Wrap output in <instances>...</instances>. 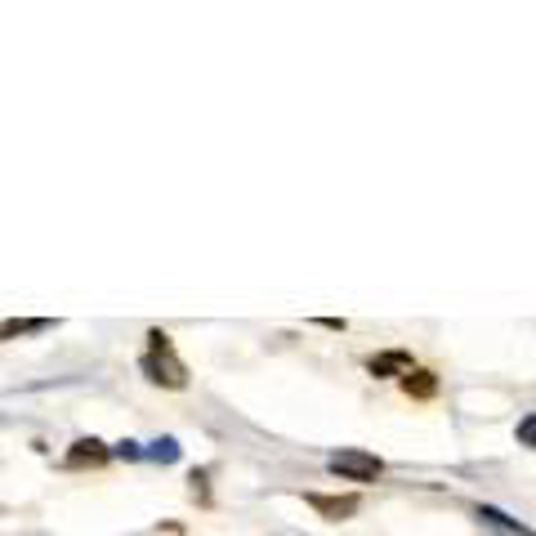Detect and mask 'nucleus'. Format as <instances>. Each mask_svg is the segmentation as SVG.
<instances>
[{"instance_id":"obj_5","label":"nucleus","mask_w":536,"mask_h":536,"mask_svg":"<svg viewBox=\"0 0 536 536\" xmlns=\"http://www.w3.org/2000/svg\"><path fill=\"white\" fill-rule=\"evenodd\" d=\"M309 505L318 514H327V519H349V514H358V496H318V492H309Z\"/></svg>"},{"instance_id":"obj_11","label":"nucleus","mask_w":536,"mask_h":536,"mask_svg":"<svg viewBox=\"0 0 536 536\" xmlns=\"http://www.w3.org/2000/svg\"><path fill=\"white\" fill-rule=\"evenodd\" d=\"M112 456H126V461H139V456H143V447H139V443H130V438H126V443H117V447H112Z\"/></svg>"},{"instance_id":"obj_8","label":"nucleus","mask_w":536,"mask_h":536,"mask_svg":"<svg viewBox=\"0 0 536 536\" xmlns=\"http://www.w3.org/2000/svg\"><path fill=\"white\" fill-rule=\"evenodd\" d=\"M402 389H407L411 398H434V394H438V380H434V371L411 367L407 376H402Z\"/></svg>"},{"instance_id":"obj_6","label":"nucleus","mask_w":536,"mask_h":536,"mask_svg":"<svg viewBox=\"0 0 536 536\" xmlns=\"http://www.w3.org/2000/svg\"><path fill=\"white\" fill-rule=\"evenodd\" d=\"M112 456V447H103L99 438H76L72 452H67V465H103Z\"/></svg>"},{"instance_id":"obj_2","label":"nucleus","mask_w":536,"mask_h":536,"mask_svg":"<svg viewBox=\"0 0 536 536\" xmlns=\"http://www.w3.org/2000/svg\"><path fill=\"white\" fill-rule=\"evenodd\" d=\"M327 469L340 478H349V483H371V478L385 474V461L371 452H358V447H340V452L327 456Z\"/></svg>"},{"instance_id":"obj_9","label":"nucleus","mask_w":536,"mask_h":536,"mask_svg":"<svg viewBox=\"0 0 536 536\" xmlns=\"http://www.w3.org/2000/svg\"><path fill=\"white\" fill-rule=\"evenodd\" d=\"M143 456H148V461H161V465H175L179 456H184V447H179L175 438H157V443L143 447Z\"/></svg>"},{"instance_id":"obj_4","label":"nucleus","mask_w":536,"mask_h":536,"mask_svg":"<svg viewBox=\"0 0 536 536\" xmlns=\"http://www.w3.org/2000/svg\"><path fill=\"white\" fill-rule=\"evenodd\" d=\"M367 371L371 376H407L411 353L407 349H385V353H376V358H367Z\"/></svg>"},{"instance_id":"obj_10","label":"nucleus","mask_w":536,"mask_h":536,"mask_svg":"<svg viewBox=\"0 0 536 536\" xmlns=\"http://www.w3.org/2000/svg\"><path fill=\"white\" fill-rule=\"evenodd\" d=\"M519 443L536 452V416H523V420H519Z\"/></svg>"},{"instance_id":"obj_1","label":"nucleus","mask_w":536,"mask_h":536,"mask_svg":"<svg viewBox=\"0 0 536 536\" xmlns=\"http://www.w3.org/2000/svg\"><path fill=\"white\" fill-rule=\"evenodd\" d=\"M143 376L161 389H184L188 385V367L175 358V344H170L166 331H148V353L139 358Z\"/></svg>"},{"instance_id":"obj_3","label":"nucleus","mask_w":536,"mask_h":536,"mask_svg":"<svg viewBox=\"0 0 536 536\" xmlns=\"http://www.w3.org/2000/svg\"><path fill=\"white\" fill-rule=\"evenodd\" d=\"M474 519L483 523V528H492V532H501V536H536V532H528L519 519H510L505 510H496V505H478L474 510Z\"/></svg>"},{"instance_id":"obj_7","label":"nucleus","mask_w":536,"mask_h":536,"mask_svg":"<svg viewBox=\"0 0 536 536\" xmlns=\"http://www.w3.org/2000/svg\"><path fill=\"white\" fill-rule=\"evenodd\" d=\"M45 331H54L50 318H9V322H0V340H18V335H45Z\"/></svg>"}]
</instances>
